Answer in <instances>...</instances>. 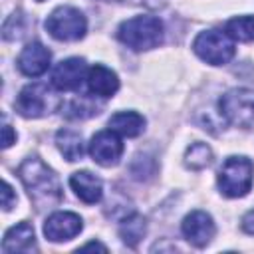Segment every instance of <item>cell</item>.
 <instances>
[{
	"mask_svg": "<svg viewBox=\"0 0 254 254\" xmlns=\"http://www.w3.org/2000/svg\"><path fill=\"white\" fill-rule=\"evenodd\" d=\"M163 22L157 16L139 14L119 24L117 40L131 48L133 52H147L163 42Z\"/></svg>",
	"mask_w": 254,
	"mask_h": 254,
	"instance_id": "obj_2",
	"label": "cell"
},
{
	"mask_svg": "<svg viewBox=\"0 0 254 254\" xmlns=\"http://www.w3.org/2000/svg\"><path fill=\"white\" fill-rule=\"evenodd\" d=\"M16 64H18V69L24 75L40 77L42 73L48 71V67L52 64V52L42 42H30L22 48Z\"/></svg>",
	"mask_w": 254,
	"mask_h": 254,
	"instance_id": "obj_12",
	"label": "cell"
},
{
	"mask_svg": "<svg viewBox=\"0 0 254 254\" xmlns=\"http://www.w3.org/2000/svg\"><path fill=\"white\" fill-rule=\"evenodd\" d=\"M16 194H14V190H12V187H10V183H6L4 181V190H2V208L4 210H10L14 204H16Z\"/></svg>",
	"mask_w": 254,
	"mask_h": 254,
	"instance_id": "obj_23",
	"label": "cell"
},
{
	"mask_svg": "<svg viewBox=\"0 0 254 254\" xmlns=\"http://www.w3.org/2000/svg\"><path fill=\"white\" fill-rule=\"evenodd\" d=\"M181 232L183 236L196 248H204L206 244H210V240L216 234V226L214 220L208 212L204 210H192L189 212L183 222H181Z\"/></svg>",
	"mask_w": 254,
	"mask_h": 254,
	"instance_id": "obj_9",
	"label": "cell"
},
{
	"mask_svg": "<svg viewBox=\"0 0 254 254\" xmlns=\"http://www.w3.org/2000/svg\"><path fill=\"white\" fill-rule=\"evenodd\" d=\"M101 250V252H107V246L105 244H101V242H87V244H83L79 250Z\"/></svg>",
	"mask_w": 254,
	"mask_h": 254,
	"instance_id": "obj_26",
	"label": "cell"
},
{
	"mask_svg": "<svg viewBox=\"0 0 254 254\" xmlns=\"http://www.w3.org/2000/svg\"><path fill=\"white\" fill-rule=\"evenodd\" d=\"M218 189L228 198H240L250 192L254 183V163L244 155L228 157L216 177Z\"/></svg>",
	"mask_w": 254,
	"mask_h": 254,
	"instance_id": "obj_3",
	"label": "cell"
},
{
	"mask_svg": "<svg viewBox=\"0 0 254 254\" xmlns=\"http://www.w3.org/2000/svg\"><path fill=\"white\" fill-rule=\"evenodd\" d=\"M46 30L54 40L77 42L87 32V20L81 10L73 6H58L46 20Z\"/></svg>",
	"mask_w": 254,
	"mask_h": 254,
	"instance_id": "obj_7",
	"label": "cell"
},
{
	"mask_svg": "<svg viewBox=\"0 0 254 254\" xmlns=\"http://www.w3.org/2000/svg\"><path fill=\"white\" fill-rule=\"evenodd\" d=\"M87 87L91 93L99 95V97H113L119 89V77L113 69L95 64L93 67H89L87 71Z\"/></svg>",
	"mask_w": 254,
	"mask_h": 254,
	"instance_id": "obj_15",
	"label": "cell"
},
{
	"mask_svg": "<svg viewBox=\"0 0 254 254\" xmlns=\"http://www.w3.org/2000/svg\"><path fill=\"white\" fill-rule=\"evenodd\" d=\"M145 234H147V220L139 212H131L119 224V236H121L123 244L131 246V248H135L145 238Z\"/></svg>",
	"mask_w": 254,
	"mask_h": 254,
	"instance_id": "obj_17",
	"label": "cell"
},
{
	"mask_svg": "<svg viewBox=\"0 0 254 254\" xmlns=\"http://www.w3.org/2000/svg\"><path fill=\"white\" fill-rule=\"evenodd\" d=\"M18 179L22 181L24 189L28 190V196H30L32 204L36 206V210L54 208L64 198L60 177L38 155H30L20 163Z\"/></svg>",
	"mask_w": 254,
	"mask_h": 254,
	"instance_id": "obj_1",
	"label": "cell"
},
{
	"mask_svg": "<svg viewBox=\"0 0 254 254\" xmlns=\"http://www.w3.org/2000/svg\"><path fill=\"white\" fill-rule=\"evenodd\" d=\"M26 34V18L22 12H14L6 18L2 26V38L6 42H16Z\"/></svg>",
	"mask_w": 254,
	"mask_h": 254,
	"instance_id": "obj_21",
	"label": "cell"
},
{
	"mask_svg": "<svg viewBox=\"0 0 254 254\" xmlns=\"http://www.w3.org/2000/svg\"><path fill=\"white\" fill-rule=\"evenodd\" d=\"M218 111L228 125L240 129L254 127V89L250 87L228 89L218 101Z\"/></svg>",
	"mask_w": 254,
	"mask_h": 254,
	"instance_id": "obj_5",
	"label": "cell"
},
{
	"mask_svg": "<svg viewBox=\"0 0 254 254\" xmlns=\"http://www.w3.org/2000/svg\"><path fill=\"white\" fill-rule=\"evenodd\" d=\"M34 250H38V246H36L34 226L30 222L22 220L6 230L2 240V252L10 254V252H34Z\"/></svg>",
	"mask_w": 254,
	"mask_h": 254,
	"instance_id": "obj_14",
	"label": "cell"
},
{
	"mask_svg": "<svg viewBox=\"0 0 254 254\" xmlns=\"http://www.w3.org/2000/svg\"><path fill=\"white\" fill-rule=\"evenodd\" d=\"M12 143H16V133L12 131V127L8 123H4V127H2V149H8Z\"/></svg>",
	"mask_w": 254,
	"mask_h": 254,
	"instance_id": "obj_24",
	"label": "cell"
},
{
	"mask_svg": "<svg viewBox=\"0 0 254 254\" xmlns=\"http://www.w3.org/2000/svg\"><path fill=\"white\" fill-rule=\"evenodd\" d=\"M109 129L121 137H137L145 129V117L137 111H117L109 119Z\"/></svg>",
	"mask_w": 254,
	"mask_h": 254,
	"instance_id": "obj_16",
	"label": "cell"
},
{
	"mask_svg": "<svg viewBox=\"0 0 254 254\" xmlns=\"http://www.w3.org/2000/svg\"><path fill=\"white\" fill-rule=\"evenodd\" d=\"M69 187L75 196L85 204H95L103 196V183L91 171H75L69 177Z\"/></svg>",
	"mask_w": 254,
	"mask_h": 254,
	"instance_id": "obj_13",
	"label": "cell"
},
{
	"mask_svg": "<svg viewBox=\"0 0 254 254\" xmlns=\"http://www.w3.org/2000/svg\"><path fill=\"white\" fill-rule=\"evenodd\" d=\"M56 145L60 149V153L69 161H79L83 157V139L77 131L71 129H60L56 133Z\"/></svg>",
	"mask_w": 254,
	"mask_h": 254,
	"instance_id": "obj_18",
	"label": "cell"
},
{
	"mask_svg": "<svg viewBox=\"0 0 254 254\" xmlns=\"http://www.w3.org/2000/svg\"><path fill=\"white\" fill-rule=\"evenodd\" d=\"M210 163H212V149L206 143L196 141L190 147H187V151H185V165L189 169L200 171V169H206Z\"/></svg>",
	"mask_w": 254,
	"mask_h": 254,
	"instance_id": "obj_20",
	"label": "cell"
},
{
	"mask_svg": "<svg viewBox=\"0 0 254 254\" xmlns=\"http://www.w3.org/2000/svg\"><path fill=\"white\" fill-rule=\"evenodd\" d=\"M192 52L210 65H224L234 58L236 46L226 32L204 30L192 40Z\"/></svg>",
	"mask_w": 254,
	"mask_h": 254,
	"instance_id": "obj_6",
	"label": "cell"
},
{
	"mask_svg": "<svg viewBox=\"0 0 254 254\" xmlns=\"http://www.w3.org/2000/svg\"><path fill=\"white\" fill-rule=\"evenodd\" d=\"M60 105H62V101H60L58 93L52 87H48L46 83L26 85L14 101V109L26 119H38V117L50 115Z\"/></svg>",
	"mask_w": 254,
	"mask_h": 254,
	"instance_id": "obj_4",
	"label": "cell"
},
{
	"mask_svg": "<svg viewBox=\"0 0 254 254\" xmlns=\"http://www.w3.org/2000/svg\"><path fill=\"white\" fill-rule=\"evenodd\" d=\"M99 111H97V107L95 105H89L85 99L79 103V101H71L69 105H67V111H65V115L67 117H73V119H83V117H89V115H97Z\"/></svg>",
	"mask_w": 254,
	"mask_h": 254,
	"instance_id": "obj_22",
	"label": "cell"
},
{
	"mask_svg": "<svg viewBox=\"0 0 254 254\" xmlns=\"http://www.w3.org/2000/svg\"><path fill=\"white\" fill-rule=\"evenodd\" d=\"M38 2H44V0H38Z\"/></svg>",
	"mask_w": 254,
	"mask_h": 254,
	"instance_id": "obj_27",
	"label": "cell"
},
{
	"mask_svg": "<svg viewBox=\"0 0 254 254\" xmlns=\"http://www.w3.org/2000/svg\"><path fill=\"white\" fill-rule=\"evenodd\" d=\"M87 64L83 58H67L62 60L52 71V85L60 91L77 89L87 79Z\"/></svg>",
	"mask_w": 254,
	"mask_h": 254,
	"instance_id": "obj_11",
	"label": "cell"
},
{
	"mask_svg": "<svg viewBox=\"0 0 254 254\" xmlns=\"http://www.w3.org/2000/svg\"><path fill=\"white\" fill-rule=\"evenodd\" d=\"M89 155L97 165L113 167L119 163V159L123 155V143L115 131H111V129L99 131L89 141Z\"/></svg>",
	"mask_w": 254,
	"mask_h": 254,
	"instance_id": "obj_10",
	"label": "cell"
},
{
	"mask_svg": "<svg viewBox=\"0 0 254 254\" xmlns=\"http://www.w3.org/2000/svg\"><path fill=\"white\" fill-rule=\"evenodd\" d=\"M83 228V220L79 214L69 210L52 212L44 222V236L50 242H65L75 238Z\"/></svg>",
	"mask_w": 254,
	"mask_h": 254,
	"instance_id": "obj_8",
	"label": "cell"
},
{
	"mask_svg": "<svg viewBox=\"0 0 254 254\" xmlns=\"http://www.w3.org/2000/svg\"><path fill=\"white\" fill-rule=\"evenodd\" d=\"M240 226H242V230H244L246 234H254V208L248 210V212L242 216Z\"/></svg>",
	"mask_w": 254,
	"mask_h": 254,
	"instance_id": "obj_25",
	"label": "cell"
},
{
	"mask_svg": "<svg viewBox=\"0 0 254 254\" xmlns=\"http://www.w3.org/2000/svg\"><path fill=\"white\" fill-rule=\"evenodd\" d=\"M224 32L234 42H252L254 40V16H236L230 18L224 26Z\"/></svg>",
	"mask_w": 254,
	"mask_h": 254,
	"instance_id": "obj_19",
	"label": "cell"
}]
</instances>
